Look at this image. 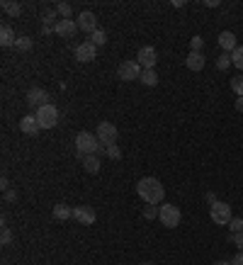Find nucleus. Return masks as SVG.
<instances>
[{
  "mask_svg": "<svg viewBox=\"0 0 243 265\" xmlns=\"http://www.w3.org/2000/svg\"><path fill=\"white\" fill-rule=\"evenodd\" d=\"M136 192H139V197H141L146 205H158V202L165 197V187H163L161 180H156V177H141V180L136 182Z\"/></svg>",
  "mask_w": 243,
  "mask_h": 265,
  "instance_id": "f257e3e1",
  "label": "nucleus"
},
{
  "mask_svg": "<svg viewBox=\"0 0 243 265\" xmlns=\"http://www.w3.org/2000/svg\"><path fill=\"white\" fill-rule=\"evenodd\" d=\"M102 151L100 148V141H97V134H90V132H81L76 136V153L78 158L83 161V156H90V153H97Z\"/></svg>",
  "mask_w": 243,
  "mask_h": 265,
  "instance_id": "f03ea898",
  "label": "nucleus"
},
{
  "mask_svg": "<svg viewBox=\"0 0 243 265\" xmlns=\"http://www.w3.org/2000/svg\"><path fill=\"white\" fill-rule=\"evenodd\" d=\"M158 219H161V224H163V226H168V229H175V226L180 224L182 214H180V209H178L175 205L165 202V205L158 207Z\"/></svg>",
  "mask_w": 243,
  "mask_h": 265,
  "instance_id": "7ed1b4c3",
  "label": "nucleus"
},
{
  "mask_svg": "<svg viewBox=\"0 0 243 265\" xmlns=\"http://www.w3.org/2000/svg\"><path fill=\"white\" fill-rule=\"evenodd\" d=\"M34 117H37L41 129H54L56 122H59V110H56L54 105H44V107H39V110L34 112Z\"/></svg>",
  "mask_w": 243,
  "mask_h": 265,
  "instance_id": "20e7f679",
  "label": "nucleus"
},
{
  "mask_svg": "<svg viewBox=\"0 0 243 265\" xmlns=\"http://www.w3.org/2000/svg\"><path fill=\"white\" fill-rule=\"evenodd\" d=\"M97 141H100V146H112V144H117V127L112 124V122H100L97 124Z\"/></svg>",
  "mask_w": 243,
  "mask_h": 265,
  "instance_id": "39448f33",
  "label": "nucleus"
},
{
  "mask_svg": "<svg viewBox=\"0 0 243 265\" xmlns=\"http://www.w3.org/2000/svg\"><path fill=\"white\" fill-rule=\"evenodd\" d=\"M141 73H144V68L139 66V61H122L117 68V76L122 81H139Z\"/></svg>",
  "mask_w": 243,
  "mask_h": 265,
  "instance_id": "423d86ee",
  "label": "nucleus"
},
{
  "mask_svg": "<svg viewBox=\"0 0 243 265\" xmlns=\"http://www.w3.org/2000/svg\"><path fill=\"white\" fill-rule=\"evenodd\" d=\"M209 217H212L214 224H229L231 221V207L226 205V202H216V205L209 207Z\"/></svg>",
  "mask_w": 243,
  "mask_h": 265,
  "instance_id": "0eeeda50",
  "label": "nucleus"
},
{
  "mask_svg": "<svg viewBox=\"0 0 243 265\" xmlns=\"http://www.w3.org/2000/svg\"><path fill=\"white\" fill-rule=\"evenodd\" d=\"M73 56H76V61H81V63H88V61H92L97 56V46H95L92 42H83V44L76 46Z\"/></svg>",
  "mask_w": 243,
  "mask_h": 265,
  "instance_id": "6e6552de",
  "label": "nucleus"
},
{
  "mask_svg": "<svg viewBox=\"0 0 243 265\" xmlns=\"http://www.w3.org/2000/svg\"><path fill=\"white\" fill-rule=\"evenodd\" d=\"M27 105L34 107V110H39V107H44V105H51V102H49V92L41 88L27 90Z\"/></svg>",
  "mask_w": 243,
  "mask_h": 265,
  "instance_id": "1a4fd4ad",
  "label": "nucleus"
},
{
  "mask_svg": "<svg viewBox=\"0 0 243 265\" xmlns=\"http://www.w3.org/2000/svg\"><path fill=\"white\" fill-rule=\"evenodd\" d=\"M78 30L88 32V34H92V32L97 30V17H95V12L92 10H83L81 15H78Z\"/></svg>",
  "mask_w": 243,
  "mask_h": 265,
  "instance_id": "9d476101",
  "label": "nucleus"
},
{
  "mask_svg": "<svg viewBox=\"0 0 243 265\" xmlns=\"http://www.w3.org/2000/svg\"><path fill=\"white\" fill-rule=\"evenodd\" d=\"M136 61H139V66H141V68H153V66H156V61H158V54H156V49H153V46H141V49H139V54H136Z\"/></svg>",
  "mask_w": 243,
  "mask_h": 265,
  "instance_id": "9b49d317",
  "label": "nucleus"
},
{
  "mask_svg": "<svg viewBox=\"0 0 243 265\" xmlns=\"http://www.w3.org/2000/svg\"><path fill=\"white\" fill-rule=\"evenodd\" d=\"M73 219L76 221H81V224H85V226H90L95 224V219H97V214H95V209L92 207H73Z\"/></svg>",
  "mask_w": 243,
  "mask_h": 265,
  "instance_id": "f8f14e48",
  "label": "nucleus"
},
{
  "mask_svg": "<svg viewBox=\"0 0 243 265\" xmlns=\"http://www.w3.org/2000/svg\"><path fill=\"white\" fill-rule=\"evenodd\" d=\"M20 129H22V134H27V136H37L39 132H41V127H39V122L34 115H25V117L20 119Z\"/></svg>",
  "mask_w": 243,
  "mask_h": 265,
  "instance_id": "ddd939ff",
  "label": "nucleus"
},
{
  "mask_svg": "<svg viewBox=\"0 0 243 265\" xmlns=\"http://www.w3.org/2000/svg\"><path fill=\"white\" fill-rule=\"evenodd\" d=\"M54 32L59 34V37H73V34H78V22H73V20H59L56 25H54Z\"/></svg>",
  "mask_w": 243,
  "mask_h": 265,
  "instance_id": "4468645a",
  "label": "nucleus"
},
{
  "mask_svg": "<svg viewBox=\"0 0 243 265\" xmlns=\"http://www.w3.org/2000/svg\"><path fill=\"white\" fill-rule=\"evenodd\" d=\"M204 63H207V59H204V54H197V51H190L187 54V59H185V66L190 68V71H202L204 68Z\"/></svg>",
  "mask_w": 243,
  "mask_h": 265,
  "instance_id": "2eb2a0df",
  "label": "nucleus"
},
{
  "mask_svg": "<svg viewBox=\"0 0 243 265\" xmlns=\"http://www.w3.org/2000/svg\"><path fill=\"white\" fill-rule=\"evenodd\" d=\"M219 46H221L224 54L234 51V49L239 46V44H236V34H234V32H221V34H219Z\"/></svg>",
  "mask_w": 243,
  "mask_h": 265,
  "instance_id": "dca6fc26",
  "label": "nucleus"
},
{
  "mask_svg": "<svg viewBox=\"0 0 243 265\" xmlns=\"http://www.w3.org/2000/svg\"><path fill=\"white\" fill-rule=\"evenodd\" d=\"M83 168L88 171V173H92V176H97L100 173V158H97V153H90V156H83Z\"/></svg>",
  "mask_w": 243,
  "mask_h": 265,
  "instance_id": "f3484780",
  "label": "nucleus"
},
{
  "mask_svg": "<svg viewBox=\"0 0 243 265\" xmlns=\"http://www.w3.org/2000/svg\"><path fill=\"white\" fill-rule=\"evenodd\" d=\"M15 42H17V37H15L12 27L2 25V27H0V44H2V46H15Z\"/></svg>",
  "mask_w": 243,
  "mask_h": 265,
  "instance_id": "a211bd4d",
  "label": "nucleus"
},
{
  "mask_svg": "<svg viewBox=\"0 0 243 265\" xmlns=\"http://www.w3.org/2000/svg\"><path fill=\"white\" fill-rule=\"evenodd\" d=\"M73 217V207L68 205H54V219H59V221H68Z\"/></svg>",
  "mask_w": 243,
  "mask_h": 265,
  "instance_id": "6ab92c4d",
  "label": "nucleus"
},
{
  "mask_svg": "<svg viewBox=\"0 0 243 265\" xmlns=\"http://www.w3.org/2000/svg\"><path fill=\"white\" fill-rule=\"evenodd\" d=\"M146 88H156L158 86V73L153 71V68H144V73H141V78H139Z\"/></svg>",
  "mask_w": 243,
  "mask_h": 265,
  "instance_id": "aec40b11",
  "label": "nucleus"
},
{
  "mask_svg": "<svg viewBox=\"0 0 243 265\" xmlns=\"http://www.w3.org/2000/svg\"><path fill=\"white\" fill-rule=\"evenodd\" d=\"M2 10L10 15V17H20L22 15V5L20 2H10V0H2Z\"/></svg>",
  "mask_w": 243,
  "mask_h": 265,
  "instance_id": "412c9836",
  "label": "nucleus"
},
{
  "mask_svg": "<svg viewBox=\"0 0 243 265\" xmlns=\"http://www.w3.org/2000/svg\"><path fill=\"white\" fill-rule=\"evenodd\" d=\"M54 20H56V12H54V10H46V12H44V15H41V22H44V34H51V22H54ZM54 25H56V22H54Z\"/></svg>",
  "mask_w": 243,
  "mask_h": 265,
  "instance_id": "4be33fe9",
  "label": "nucleus"
},
{
  "mask_svg": "<svg viewBox=\"0 0 243 265\" xmlns=\"http://www.w3.org/2000/svg\"><path fill=\"white\" fill-rule=\"evenodd\" d=\"M88 42H92L95 46H102V44L107 42V32H105V30H100V27H97V30H95V32L90 34V39H88Z\"/></svg>",
  "mask_w": 243,
  "mask_h": 265,
  "instance_id": "5701e85b",
  "label": "nucleus"
},
{
  "mask_svg": "<svg viewBox=\"0 0 243 265\" xmlns=\"http://www.w3.org/2000/svg\"><path fill=\"white\" fill-rule=\"evenodd\" d=\"M229 66H234V61H231V54H219V59H216V68L219 71H229Z\"/></svg>",
  "mask_w": 243,
  "mask_h": 265,
  "instance_id": "b1692460",
  "label": "nucleus"
},
{
  "mask_svg": "<svg viewBox=\"0 0 243 265\" xmlns=\"http://www.w3.org/2000/svg\"><path fill=\"white\" fill-rule=\"evenodd\" d=\"M231 61H234V66L243 71V46H236L234 51H231Z\"/></svg>",
  "mask_w": 243,
  "mask_h": 265,
  "instance_id": "393cba45",
  "label": "nucleus"
},
{
  "mask_svg": "<svg viewBox=\"0 0 243 265\" xmlns=\"http://www.w3.org/2000/svg\"><path fill=\"white\" fill-rule=\"evenodd\" d=\"M56 12L61 15V20H73L71 15H73V10H71V5L68 2H59L56 5Z\"/></svg>",
  "mask_w": 243,
  "mask_h": 265,
  "instance_id": "a878e982",
  "label": "nucleus"
},
{
  "mask_svg": "<svg viewBox=\"0 0 243 265\" xmlns=\"http://www.w3.org/2000/svg\"><path fill=\"white\" fill-rule=\"evenodd\" d=\"M15 49H17V51H32V39L30 37H17Z\"/></svg>",
  "mask_w": 243,
  "mask_h": 265,
  "instance_id": "bb28decb",
  "label": "nucleus"
},
{
  "mask_svg": "<svg viewBox=\"0 0 243 265\" xmlns=\"http://www.w3.org/2000/svg\"><path fill=\"white\" fill-rule=\"evenodd\" d=\"M231 90H234L239 97H243V76H234V78H231Z\"/></svg>",
  "mask_w": 243,
  "mask_h": 265,
  "instance_id": "cd10ccee",
  "label": "nucleus"
},
{
  "mask_svg": "<svg viewBox=\"0 0 243 265\" xmlns=\"http://www.w3.org/2000/svg\"><path fill=\"white\" fill-rule=\"evenodd\" d=\"M190 49L197 51V54H202V49H204V39H202V37H192V39H190Z\"/></svg>",
  "mask_w": 243,
  "mask_h": 265,
  "instance_id": "c85d7f7f",
  "label": "nucleus"
},
{
  "mask_svg": "<svg viewBox=\"0 0 243 265\" xmlns=\"http://www.w3.org/2000/svg\"><path fill=\"white\" fill-rule=\"evenodd\" d=\"M229 231H231L234 236L241 234V231H243V217H241V219H231V221H229Z\"/></svg>",
  "mask_w": 243,
  "mask_h": 265,
  "instance_id": "c756f323",
  "label": "nucleus"
},
{
  "mask_svg": "<svg viewBox=\"0 0 243 265\" xmlns=\"http://www.w3.org/2000/svg\"><path fill=\"white\" fill-rule=\"evenodd\" d=\"M105 153H107V156H110L112 161H120V158H122V151H120V146H117V144L107 146V148H105Z\"/></svg>",
  "mask_w": 243,
  "mask_h": 265,
  "instance_id": "7c9ffc66",
  "label": "nucleus"
},
{
  "mask_svg": "<svg viewBox=\"0 0 243 265\" xmlns=\"http://www.w3.org/2000/svg\"><path fill=\"white\" fill-rule=\"evenodd\" d=\"M10 241H12V234H10V229H7V226H2V234H0V243H2V246H7Z\"/></svg>",
  "mask_w": 243,
  "mask_h": 265,
  "instance_id": "2f4dec72",
  "label": "nucleus"
},
{
  "mask_svg": "<svg viewBox=\"0 0 243 265\" xmlns=\"http://www.w3.org/2000/svg\"><path fill=\"white\" fill-rule=\"evenodd\" d=\"M144 217H146V219H156V217H158V207L149 205L146 209H144Z\"/></svg>",
  "mask_w": 243,
  "mask_h": 265,
  "instance_id": "473e14b6",
  "label": "nucleus"
},
{
  "mask_svg": "<svg viewBox=\"0 0 243 265\" xmlns=\"http://www.w3.org/2000/svg\"><path fill=\"white\" fill-rule=\"evenodd\" d=\"M15 200H17V192H15V190H7V192H5V202H15Z\"/></svg>",
  "mask_w": 243,
  "mask_h": 265,
  "instance_id": "72a5a7b5",
  "label": "nucleus"
},
{
  "mask_svg": "<svg viewBox=\"0 0 243 265\" xmlns=\"http://www.w3.org/2000/svg\"><path fill=\"white\" fill-rule=\"evenodd\" d=\"M231 265H243V251H239V253L231 258Z\"/></svg>",
  "mask_w": 243,
  "mask_h": 265,
  "instance_id": "f704fd0d",
  "label": "nucleus"
},
{
  "mask_svg": "<svg viewBox=\"0 0 243 265\" xmlns=\"http://www.w3.org/2000/svg\"><path fill=\"white\" fill-rule=\"evenodd\" d=\"M231 241H234V243L239 246V251H243V231H241V234H236L234 238H231Z\"/></svg>",
  "mask_w": 243,
  "mask_h": 265,
  "instance_id": "c9c22d12",
  "label": "nucleus"
},
{
  "mask_svg": "<svg viewBox=\"0 0 243 265\" xmlns=\"http://www.w3.org/2000/svg\"><path fill=\"white\" fill-rule=\"evenodd\" d=\"M207 202H209V207H212V205H216L219 200H216V195H214V192H207Z\"/></svg>",
  "mask_w": 243,
  "mask_h": 265,
  "instance_id": "e433bc0d",
  "label": "nucleus"
},
{
  "mask_svg": "<svg viewBox=\"0 0 243 265\" xmlns=\"http://www.w3.org/2000/svg\"><path fill=\"white\" fill-rule=\"evenodd\" d=\"M0 187H2L5 192H7V187H10V182H7V177H5V176L0 177Z\"/></svg>",
  "mask_w": 243,
  "mask_h": 265,
  "instance_id": "4c0bfd02",
  "label": "nucleus"
},
{
  "mask_svg": "<svg viewBox=\"0 0 243 265\" xmlns=\"http://www.w3.org/2000/svg\"><path fill=\"white\" fill-rule=\"evenodd\" d=\"M204 5H207V7H219V0H207Z\"/></svg>",
  "mask_w": 243,
  "mask_h": 265,
  "instance_id": "58836bf2",
  "label": "nucleus"
},
{
  "mask_svg": "<svg viewBox=\"0 0 243 265\" xmlns=\"http://www.w3.org/2000/svg\"><path fill=\"white\" fill-rule=\"evenodd\" d=\"M236 110H239V112H243V97H239V100H236Z\"/></svg>",
  "mask_w": 243,
  "mask_h": 265,
  "instance_id": "ea45409f",
  "label": "nucleus"
},
{
  "mask_svg": "<svg viewBox=\"0 0 243 265\" xmlns=\"http://www.w3.org/2000/svg\"><path fill=\"white\" fill-rule=\"evenodd\" d=\"M214 265H231V261H216Z\"/></svg>",
  "mask_w": 243,
  "mask_h": 265,
  "instance_id": "a19ab883",
  "label": "nucleus"
},
{
  "mask_svg": "<svg viewBox=\"0 0 243 265\" xmlns=\"http://www.w3.org/2000/svg\"><path fill=\"white\" fill-rule=\"evenodd\" d=\"M141 265H151V263H141Z\"/></svg>",
  "mask_w": 243,
  "mask_h": 265,
  "instance_id": "79ce46f5",
  "label": "nucleus"
}]
</instances>
